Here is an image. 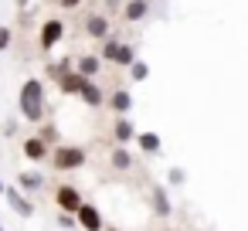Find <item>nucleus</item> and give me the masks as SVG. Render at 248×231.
Returning a JSON list of instances; mask_svg holds the SVG:
<instances>
[{
  "label": "nucleus",
  "instance_id": "4",
  "mask_svg": "<svg viewBox=\"0 0 248 231\" xmlns=\"http://www.w3.org/2000/svg\"><path fill=\"white\" fill-rule=\"evenodd\" d=\"M62 38H65V24H62L58 17H51V21H45V24H41V34H38V48H41V51L48 55V51H51V48H55V45H58Z\"/></svg>",
  "mask_w": 248,
  "mask_h": 231
},
{
  "label": "nucleus",
  "instance_id": "12",
  "mask_svg": "<svg viewBox=\"0 0 248 231\" xmlns=\"http://www.w3.org/2000/svg\"><path fill=\"white\" fill-rule=\"evenodd\" d=\"M48 153H51V150H48V143H45L41 136H28V139H24V156H28V160L38 163V160H45Z\"/></svg>",
  "mask_w": 248,
  "mask_h": 231
},
{
  "label": "nucleus",
  "instance_id": "11",
  "mask_svg": "<svg viewBox=\"0 0 248 231\" xmlns=\"http://www.w3.org/2000/svg\"><path fill=\"white\" fill-rule=\"evenodd\" d=\"M99 68H102V58L99 55H78V62H75V72L85 75V78H95Z\"/></svg>",
  "mask_w": 248,
  "mask_h": 231
},
{
  "label": "nucleus",
  "instance_id": "26",
  "mask_svg": "<svg viewBox=\"0 0 248 231\" xmlns=\"http://www.w3.org/2000/svg\"><path fill=\"white\" fill-rule=\"evenodd\" d=\"M17 4H21V11H24V7H28V0H17Z\"/></svg>",
  "mask_w": 248,
  "mask_h": 231
},
{
  "label": "nucleus",
  "instance_id": "24",
  "mask_svg": "<svg viewBox=\"0 0 248 231\" xmlns=\"http://www.w3.org/2000/svg\"><path fill=\"white\" fill-rule=\"evenodd\" d=\"M55 4H58V7H65V11H75L82 0H55Z\"/></svg>",
  "mask_w": 248,
  "mask_h": 231
},
{
  "label": "nucleus",
  "instance_id": "10",
  "mask_svg": "<svg viewBox=\"0 0 248 231\" xmlns=\"http://www.w3.org/2000/svg\"><path fill=\"white\" fill-rule=\"evenodd\" d=\"M4 197L11 200V207H14L21 217H31V214H34L31 200H28V197H21V190H17V187H4Z\"/></svg>",
  "mask_w": 248,
  "mask_h": 231
},
{
  "label": "nucleus",
  "instance_id": "22",
  "mask_svg": "<svg viewBox=\"0 0 248 231\" xmlns=\"http://www.w3.org/2000/svg\"><path fill=\"white\" fill-rule=\"evenodd\" d=\"M11 38H14V34H11V28H0V55L11 48Z\"/></svg>",
  "mask_w": 248,
  "mask_h": 231
},
{
  "label": "nucleus",
  "instance_id": "5",
  "mask_svg": "<svg viewBox=\"0 0 248 231\" xmlns=\"http://www.w3.org/2000/svg\"><path fill=\"white\" fill-rule=\"evenodd\" d=\"M55 200H58V207L65 211V214H75L85 200H82V194H78V187H72V184H62L58 190H55Z\"/></svg>",
  "mask_w": 248,
  "mask_h": 231
},
{
  "label": "nucleus",
  "instance_id": "2",
  "mask_svg": "<svg viewBox=\"0 0 248 231\" xmlns=\"http://www.w3.org/2000/svg\"><path fill=\"white\" fill-rule=\"evenodd\" d=\"M102 62H112V65H123V68H129L133 62H136V51H133V45H123L116 34H109L106 41H102V55H99Z\"/></svg>",
  "mask_w": 248,
  "mask_h": 231
},
{
  "label": "nucleus",
  "instance_id": "9",
  "mask_svg": "<svg viewBox=\"0 0 248 231\" xmlns=\"http://www.w3.org/2000/svg\"><path fill=\"white\" fill-rule=\"evenodd\" d=\"M78 99L85 102V106H92V109H99L102 102H106V92L95 85V78H89L85 85H82V92H78Z\"/></svg>",
  "mask_w": 248,
  "mask_h": 231
},
{
  "label": "nucleus",
  "instance_id": "3",
  "mask_svg": "<svg viewBox=\"0 0 248 231\" xmlns=\"http://www.w3.org/2000/svg\"><path fill=\"white\" fill-rule=\"evenodd\" d=\"M51 167L55 170H78V167H85V150L72 146V143H62V146L51 150Z\"/></svg>",
  "mask_w": 248,
  "mask_h": 231
},
{
  "label": "nucleus",
  "instance_id": "8",
  "mask_svg": "<svg viewBox=\"0 0 248 231\" xmlns=\"http://www.w3.org/2000/svg\"><path fill=\"white\" fill-rule=\"evenodd\" d=\"M85 82H89V78H85V75H78V72H75V68H72V72H65V75H62V78H58V89H62V92H65V95H78V92H82V85H85Z\"/></svg>",
  "mask_w": 248,
  "mask_h": 231
},
{
  "label": "nucleus",
  "instance_id": "27",
  "mask_svg": "<svg viewBox=\"0 0 248 231\" xmlns=\"http://www.w3.org/2000/svg\"><path fill=\"white\" fill-rule=\"evenodd\" d=\"M106 231H119V228H106Z\"/></svg>",
  "mask_w": 248,
  "mask_h": 231
},
{
  "label": "nucleus",
  "instance_id": "19",
  "mask_svg": "<svg viewBox=\"0 0 248 231\" xmlns=\"http://www.w3.org/2000/svg\"><path fill=\"white\" fill-rule=\"evenodd\" d=\"M129 75H133V82H143V78H150V65L136 58V62L129 65Z\"/></svg>",
  "mask_w": 248,
  "mask_h": 231
},
{
  "label": "nucleus",
  "instance_id": "14",
  "mask_svg": "<svg viewBox=\"0 0 248 231\" xmlns=\"http://www.w3.org/2000/svg\"><path fill=\"white\" fill-rule=\"evenodd\" d=\"M109 106H112V109H116L119 116H126V112L133 109V95H129L126 89H116V92L109 95Z\"/></svg>",
  "mask_w": 248,
  "mask_h": 231
},
{
  "label": "nucleus",
  "instance_id": "18",
  "mask_svg": "<svg viewBox=\"0 0 248 231\" xmlns=\"http://www.w3.org/2000/svg\"><path fill=\"white\" fill-rule=\"evenodd\" d=\"M112 167H116V170H129V167H133V156L119 146V150H112Z\"/></svg>",
  "mask_w": 248,
  "mask_h": 231
},
{
  "label": "nucleus",
  "instance_id": "13",
  "mask_svg": "<svg viewBox=\"0 0 248 231\" xmlns=\"http://www.w3.org/2000/svg\"><path fill=\"white\" fill-rule=\"evenodd\" d=\"M146 14H150V4H146V0H126V7H123V17H126L129 24L143 21Z\"/></svg>",
  "mask_w": 248,
  "mask_h": 231
},
{
  "label": "nucleus",
  "instance_id": "21",
  "mask_svg": "<svg viewBox=\"0 0 248 231\" xmlns=\"http://www.w3.org/2000/svg\"><path fill=\"white\" fill-rule=\"evenodd\" d=\"M153 207H156V214H163V217L170 214V200H167V194H163L160 187L153 190Z\"/></svg>",
  "mask_w": 248,
  "mask_h": 231
},
{
  "label": "nucleus",
  "instance_id": "7",
  "mask_svg": "<svg viewBox=\"0 0 248 231\" xmlns=\"http://www.w3.org/2000/svg\"><path fill=\"white\" fill-rule=\"evenodd\" d=\"M75 217H78V224H82L85 231H102V214H99V207L82 204V207L75 211Z\"/></svg>",
  "mask_w": 248,
  "mask_h": 231
},
{
  "label": "nucleus",
  "instance_id": "6",
  "mask_svg": "<svg viewBox=\"0 0 248 231\" xmlns=\"http://www.w3.org/2000/svg\"><path fill=\"white\" fill-rule=\"evenodd\" d=\"M85 34L95 38V41H106L109 38V17L106 14H89L85 17Z\"/></svg>",
  "mask_w": 248,
  "mask_h": 231
},
{
  "label": "nucleus",
  "instance_id": "16",
  "mask_svg": "<svg viewBox=\"0 0 248 231\" xmlns=\"http://www.w3.org/2000/svg\"><path fill=\"white\" fill-rule=\"evenodd\" d=\"M136 143H140L143 153H156V150H160V136H156V133H140Z\"/></svg>",
  "mask_w": 248,
  "mask_h": 231
},
{
  "label": "nucleus",
  "instance_id": "1",
  "mask_svg": "<svg viewBox=\"0 0 248 231\" xmlns=\"http://www.w3.org/2000/svg\"><path fill=\"white\" fill-rule=\"evenodd\" d=\"M17 109L28 123H45V82L41 78H28L17 92Z\"/></svg>",
  "mask_w": 248,
  "mask_h": 231
},
{
  "label": "nucleus",
  "instance_id": "25",
  "mask_svg": "<svg viewBox=\"0 0 248 231\" xmlns=\"http://www.w3.org/2000/svg\"><path fill=\"white\" fill-rule=\"evenodd\" d=\"M58 224H62V228H72L75 221H72V214H65V211H62V217H58Z\"/></svg>",
  "mask_w": 248,
  "mask_h": 231
},
{
  "label": "nucleus",
  "instance_id": "15",
  "mask_svg": "<svg viewBox=\"0 0 248 231\" xmlns=\"http://www.w3.org/2000/svg\"><path fill=\"white\" fill-rule=\"evenodd\" d=\"M133 136H136V129H133V123H129L126 116H119V119H116V139H119V146H123V143H129Z\"/></svg>",
  "mask_w": 248,
  "mask_h": 231
},
{
  "label": "nucleus",
  "instance_id": "20",
  "mask_svg": "<svg viewBox=\"0 0 248 231\" xmlns=\"http://www.w3.org/2000/svg\"><path fill=\"white\" fill-rule=\"evenodd\" d=\"M17 184H21L24 190H38L45 180H41V173H21V177H17Z\"/></svg>",
  "mask_w": 248,
  "mask_h": 231
},
{
  "label": "nucleus",
  "instance_id": "17",
  "mask_svg": "<svg viewBox=\"0 0 248 231\" xmlns=\"http://www.w3.org/2000/svg\"><path fill=\"white\" fill-rule=\"evenodd\" d=\"M72 68H75V62H72V58H62V62L48 65V78H55V82H58V78H62L65 72H72Z\"/></svg>",
  "mask_w": 248,
  "mask_h": 231
},
{
  "label": "nucleus",
  "instance_id": "28",
  "mask_svg": "<svg viewBox=\"0 0 248 231\" xmlns=\"http://www.w3.org/2000/svg\"><path fill=\"white\" fill-rule=\"evenodd\" d=\"M0 194H4V184H0Z\"/></svg>",
  "mask_w": 248,
  "mask_h": 231
},
{
  "label": "nucleus",
  "instance_id": "23",
  "mask_svg": "<svg viewBox=\"0 0 248 231\" xmlns=\"http://www.w3.org/2000/svg\"><path fill=\"white\" fill-rule=\"evenodd\" d=\"M38 136H41V139H45V143H48V146H51V139H55V136H58V133H55V126H45V129H41V133H38Z\"/></svg>",
  "mask_w": 248,
  "mask_h": 231
}]
</instances>
